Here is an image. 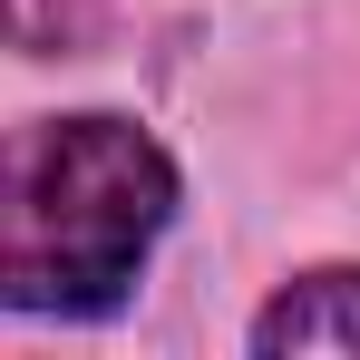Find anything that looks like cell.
<instances>
[{"label":"cell","instance_id":"7a4b0ae2","mask_svg":"<svg viewBox=\"0 0 360 360\" xmlns=\"http://www.w3.org/2000/svg\"><path fill=\"white\" fill-rule=\"evenodd\" d=\"M253 351H360V273H302L292 292L263 302Z\"/></svg>","mask_w":360,"mask_h":360},{"label":"cell","instance_id":"6da1fadb","mask_svg":"<svg viewBox=\"0 0 360 360\" xmlns=\"http://www.w3.org/2000/svg\"><path fill=\"white\" fill-rule=\"evenodd\" d=\"M176 214V166L136 117L0 127V311L98 321L136 292Z\"/></svg>","mask_w":360,"mask_h":360}]
</instances>
